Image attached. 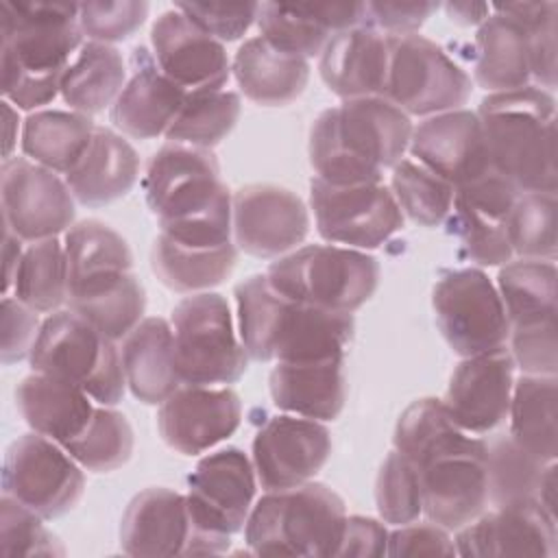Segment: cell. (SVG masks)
<instances>
[{"instance_id":"obj_15","label":"cell","mask_w":558,"mask_h":558,"mask_svg":"<svg viewBox=\"0 0 558 558\" xmlns=\"http://www.w3.org/2000/svg\"><path fill=\"white\" fill-rule=\"evenodd\" d=\"M0 201L4 229L22 242L57 238L65 233L76 218V198L65 179L28 157L2 161Z\"/></svg>"},{"instance_id":"obj_28","label":"cell","mask_w":558,"mask_h":558,"mask_svg":"<svg viewBox=\"0 0 558 558\" xmlns=\"http://www.w3.org/2000/svg\"><path fill=\"white\" fill-rule=\"evenodd\" d=\"M268 388L272 403L303 418L333 421L347 401L344 355L312 362H277Z\"/></svg>"},{"instance_id":"obj_23","label":"cell","mask_w":558,"mask_h":558,"mask_svg":"<svg viewBox=\"0 0 558 558\" xmlns=\"http://www.w3.org/2000/svg\"><path fill=\"white\" fill-rule=\"evenodd\" d=\"M412 159L460 187L493 170L482 122L475 111L453 109L425 118L412 129Z\"/></svg>"},{"instance_id":"obj_40","label":"cell","mask_w":558,"mask_h":558,"mask_svg":"<svg viewBox=\"0 0 558 558\" xmlns=\"http://www.w3.org/2000/svg\"><path fill=\"white\" fill-rule=\"evenodd\" d=\"M68 262V292L100 279L133 272V253L126 240L100 220L74 222L63 235Z\"/></svg>"},{"instance_id":"obj_20","label":"cell","mask_w":558,"mask_h":558,"mask_svg":"<svg viewBox=\"0 0 558 558\" xmlns=\"http://www.w3.org/2000/svg\"><path fill=\"white\" fill-rule=\"evenodd\" d=\"M416 469L427 521L458 532L486 510L488 477L484 438L471 447L440 453Z\"/></svg>"},{"instance_id":"obj_31","label":"cell","mask_w":558,"mask_h":558,"mask_svg":"<svg viewBox=\"0 0 558 558\" xmlns=\"http://www.w3.org/2000/svg\"><path fill=\"white\" fill-rule=\"evenodd\" d=\"M15 405L33 432L52 438L61 447L87 427L96 410L85 390L44 373H33L17 384Z\"/></svg>"},{"instance_id":"obj_44","label":"cell","mask_w":558,"mask_h":558,"mask_svg":"<svg viewBox=\"0 0 558 558\" xmlns=\"http://www.w3.org/2000/svg\"><path fill=\"white\" fill-rule=\"evenodd\" d=\"M133 427L111 405H96L87 427L63 449L87 471L109 473L129 462L133 453Z\"/></svg>"},{"instance_id":"obj_30","label":"cell","mask_w":558,"mask_h":558,"mask_svg":"<svg viewBox=\"0 0 558 558\" xmlns=\"http://www.w3.org/2000/svg\"><path fill=\"white\" fill-rule=\"evenodd\" d=\"M122 368L129 390L146 405H159L183 381L174 360L170 320L142 318L122 340Z\"/></svg>"},{"instance_id":"obj_63","label":"cell","mask_w":558,"mask_h":558,"mask_svg":"<svg viewBox=\"0 0 558 558\" xmlns=\"http://www.w3.org/2000/svg\"><path fill=\"white\" fill-rule=\"evenodd\" d=\"M2 116H4V159H11L15 142H17V126H20V116L17 109L9 100H2Z\"/></svg>"},{"instance_id":"obj_42","label":"cell","mask_w":558,"mask_h":558,"mask_svg":"<svg viewBox=\"0 0 558 558\" xmlns=\"http://www.w3.org/2000/svg\"><path fill=\"white\" fill-rule=\"evenodd\" d=\"M11 290V296L37 314L57 312L68 301V262L63 242L59 238L28 242Z\"/></svg>"},{"instance_id":"obj_61","label":"cell","mask_w":558,"mask_h":558,"mask_svg":"<svg viewBox=\"0 0 558 558\" xmlns=\"http://www.w3.org/2000/svg\"><path fill=\"white\" fill-rule=\"evenodd\" d=\"M24 255V244L17 235H13L11 231L4 229V246H2V257H4V294H9L13 277L17 272V266L22 262Z\"/></svg>"},{"instance_id":"obj_17","label":"cell","mask_w":558,"mask_h":558,"mask_svg":"<svg viewBox=\"0 0 558 558\" xmlns=\"http://www.w3.org/2000/svg\"><path fill=\"white\" fill-rule=\"evenodd\" d=\"M310 211L303 198L281 185L251 183L233 192V242L240 251L277 259L307 238Z\"/></svg>"},{"instance_id":"obj_26","label":"cell","mask_w":558,"mask_h":558,"mask_svg":"<svg viewBox=\"0 0 558 558\" xmlns=\"http://www.w3.org/2000/svg\"><path fill=\"white\" fill-rule=\"evenodd\" d=\"M360 24H364V2H262L257 9L259 37L303 59L320 57L336 33Z\"/></svg>"},{"instance_id":"obj_14","label":"cell","mask_w":558,"mask_h":558,"mask_svg":"<svg viewBox=\"0 0 558 558\" xmlns=\"http://www.w3.org/2000/svg\"><path fill=\"white\" fill-rule=\"evenodd\" d=\"M310 207L323 240L357 251L381 246L403 227V211L384 183L333 185L314 177Z\"/></svg>"},{"instance_id":"obj_6","label":"cell","mask_w":558,"mask_h":558,"mask_svg":"<svg viewBox=\"0 0 558 558\" xmlns=\"http://www.w3.org/2000/svg\"><path fill=\"white\" fill-rule=\"evenodd\" d=\"M342 497L320 482L266 490L253 504L244 541L255 556H336L347 523Z\"/></svg>"},{"instance_id":"obj_10","label":"cell","mask_w":558,"mask_h":558,"mask_svg":"<svg viewBox=\"0 0 558 558\" xmlns=\"http://www.w3.org/2000/svg\"><path fill=\"white\" fill-rule=\"evenodd\" d=\"M388 39L381 96L408 116L462 109L473 92L471 76L432 39L414 33Z\"/></svg>"},{"instance_id":"obj_1","label":"cell","mask_w":558,"mask_h":558,"mask_svg":"<svg viewBox=\"0 0 558 558\" xmlns=\"http://www.w3.org/2000/svg\"><path fill=\"white\" fill-rule=\"evenodd\" d=\"M142 190L159 233L194 246L231 242L233 194L211 150L166 142L148 159Z\"/></svg>"},{"instance_id":"obj_57","label":"cell","mask_w":558,"mask_h":558,"mask_svg":"<svg viewBox=\"0 0 558 558\" xmlns=\"http://www.w3.org/2000/svg\"><path fill=\"white\" fill-rule=\"evenodd\" d=\"M438 2H364V24L386 37L414 35L438 11Z\"/></svg>"},{"instance_id":"obj_27","label":"cell","mask_w":558,"mask_h":558,"mask_svg":"<svg viewBox=\"0 0 558 558\" xmlns=\"http://www.w3.org/2000/svg\"><path fill=\"white\" fill-rule=\"evenodd\" d=\"M386 70L388 39L368 24L336 33L318 61L323 83L342 100L381 96Z\"/></svg>"},{"instance_id":"obj_58","label":"cell","mask_w":558,"mask_h":558,"mask_svg":"<svg viewBox=\"0 0 558 558\" xmlns=\"http://www.w3.org/2000/svg\"><path fill=\"white\" fill-rule=\"evenodd\" d=\"M456 543L449 530L427 523H405L388 532L386 556H456Z\"/></svg>"},{"instance_id":"obj_48","label":"cell","mask_w":558,"mask_h":558,"mask_svg":"<svg viewBox=\"0 0 558 558\" xmlns=\"http://www.w3.org/2000/svg\"><path fill=\"white\" fill-rule=\"evenodd\" d=\"M497 13L512 17L527 35L532 85L551 92L556 87V35H558V4L556 2H514L493 4Z\"/></svg>"},{"instance_id":"obj_21","label":"cell","mask_w":558,"mask_h":558,"mask_svg":"<svg viewBox=\"0 0 558 558\" xmlns=\"http://www.w3.org/2000/svg\"><path fill=\"white\" fill-rule=\"evenodd\" d=\"M159 70L187 94L222 89L231 74L225 44L205 33L177 7L163 11L150 28Z\"/></svg>"},{"instance_id":"obj_12","label":"cell","mask_w":558,"mask_h":558,"mask_svg":"<svg viewBox=\"0 0 558 558\" xmlns=\"http://www.w3.org/2000/svg\"><path fill=\"white\" fill-rule=\"evenodd\" d=\"M229 543L201 530L187 497L163 486L137 493L120 519V547L129 556H211L227 551Z\"/></svg>"},{"instance_id":"obj_8","label":"cell","mask_w":558,"mask_h":558,"mask_svg":"<svg viewBox=\"0 0 558 558\" xmlns=\"http://www.w3.org/2000/svg\"><path fill=\"white\" fill-rule=\"evenodd\" d=\"M379 262L357 248L307 244L277 257L266 277L286 296L329 312L353 314L379 286Z\"/></svg>"},{"instance_id":"obj_43","label":"cell","mask_w":558,"mask_h":558,"mask_svg":"<svg viewBox=\"0 0 558 558\" xmlns=\"http://www.w3.org/2000/svg\"><path fill=\"white\" fill-rule=\"evenodd\" d=\"M242 111L240 96L229 89L187 94L179 116L170 124L166 140L211 150L238 124Z\"/></svg>"},{"instance_id":"obj_33","label":"cell","mask_w":558,"mask_h":558,"mask_svg":"<svg viewBox=\"0 0 558 558\" xmlns=\"http://www.w3.org/2000/svg\"><path fill=\"white\" fill-rule=\"evenodd\" d=\"M475 83L488 94L532 85L527 35L512 17L490 9L475 33Z\"/></svg>"},{"instance_id":"obj_13","label":"cell","mask_w":558,"mask_h":558,"mask_svg":"<svg viewBox=\"0 0 558 558\" xmlns=\"http://www.w3.org/2000/svg\"><path fill=\"white\" fill-rule=\"evenodd\" d=\"M83 493V466L52 438L31 432L9 445L2 464V495L44 519H57L70 512Z\"/></svg>"},{"instance_id":"obj_56","label":"cell","mask_w":558,"mask_h":558,"mask_svg":"<svg viewBox=\"0 0 558 558\" xmlns=\"http://www.w3.org/2000/svg\"><path fill=\"white\" fill-rule=\"evenodd\" d=\"M519 190L506 179L501 177L495 168L488 170L486 174L477 177L471 183H464L460 187H456V196L453 201L460 205H466L484 216H490L495 220H504L508 218L514 201L519 198Z\"/></svg>"},{"instance_id":"obj_4","label":"cell","mask_w":558,"mask_h":558,"mask_svg":"<svg viewBox=\"0 0 558 558\" xmlns=\"http://www.w3.org/2000/svg\"><path fill=\"white\" fill-rule=\"evenodd\" d=\"M238 333L255 362H312L340 357L353 338V314L329 312L281 294L264 275L233 290Z\"/></svg>"},{"instance_id":"obj_36","label":"cell","mask_w":558,"mask_h":558,"mask_svg":"<svg viewBox=\"0 0 558 558\" xmlns=\"http://www.w3.org/2000/svg\"><path fill=\"white\" fill-rule=\"evenodd\" d=\"M556 384V375H521L510 397V438L541 462L558 456Z\"/></svg>"},{"instance_id":"obj_32","label":"cell","mask_w":558,"mask_h":558,"mask_svg":"<svg viewBox=\"0 0 558 558\" xmlns=\"http://www.w3.org/2000/svg\"><path fill=\"white\" fill-rule=\"evenodd\" d=\"M240 92L262 107H286L307 87L310 63L283 52L264 37L246 39L231 63Z\"/></svg>"},{"instance_id":"obj_49","label":"cell","mask_w":558,"mask_h":558,"mask_svg":"<svg viewBox=\"0 0 558 558\" xmlns=\"http://www.w3.org/2000/svg\"><path fill=\"white\" fill-rule=\"evenodd\" d=\"M375 506L379 519L390 525H405L423 514L418 469L397 449L390 451L375 480Z\"/></svg>"},{"instance_id":"obj_62","label":"cell","mask_w":558,"mask_h":558,"mask_svg":"<svg viewBox=\"0 0 558 558\" xmlns=\"http://www.w3.org/2000/svg\"><path fill=\"white\" fill-rule=\"evenodd\" d=\"M538 504L556 517V462L545 464L541 482H538V495H536Z\"/></svg>"},{"instance_id":"obj_18","label":"cell","mask_w":558,"mask_h":558,"mask_svg":"<svg viewBox=\"0 0 558 558\" xmlns=\"http://www.w3.org/2000/svg\"><path fill=\"white\" fill-rule=\"evenodd\" d=\"M331 456V434L323 421L296 414L270 416L253 438V466L264 490L310 482Z\"/></svg>"},{"instance_id":"obj_9","label":"cell","mask_w":558,"mask_h":558,"mask_svg":"<svg viewBox=\"0 0 558 558\" xmlns=\"http://www.w3.org/2000/svg\"><path fill=\"white\" fill-rule=\"evenodd\" d=\"M170 325L183 384L229 386L246 373L248 355L222 294H187L174 305Z\"/></svg>"},{"instance_id":"obj_34","label":"cell","mask_w":558,"mask_h":558,"mask_svg":"<svg viewBox=\"0 0 558 558\" xmlns=\"http://www.w3.org/2000/svg\"><path fill=\"white\" fill-rule=\"evenodd\" d=\"M235 262L238 246L233 240L220 246H194L159 233L150 251V268L157 279L181 294L209 292L233 272Z\"/></svg>"},{"instance_id":"obj_41","label":"cell","mask_w":558,"mask_h":558,"mask_svg":"<svg viewBox=\"0 0 558 558\" xmlns=\"http://www.w3.org/2000/svg\"><path fill=\"white\" fill-rule=\"evenodd\" d=\"M68 310L83 316L111 340L124 338L146 310V292L133 272L100 279L68 292Z\"/></svg>"},{"instance_id":"obj_59","label":"cell","mask_w":558,"mask_h":558,"mask_svg":"<svg viewBox=\"0 0 558 558\" xmlns=\"http://www.w3.org/2000/svg\"><path fill=\"white\" fill-rule=\"evenodd\" d=\"M388 549V530L381 521L371 517H347L342 541L336 549V556H360V558H379Z\"/></svg>"},{"instance_id":"obj_46","label":"cell","mask_w":558,"mask_h":558,"mask_svg":"<svg viewBox=\"0 0 558 558\" xmlns=\"http://www.w3.org/2000/svg\"><path fill=\"white\" fill-rule=\"evenodd\" d=\"M390 192L395 194L403 216L421 227L442 225L453 209L456 187L416 159L403 157L392 168Z\"/></svg>"},{"instance_id":"obj_7","label":"cell","mask_w":558,"mask_h":558,"mask_svg":"<svg viewBox=\"0 0 558 558\" xmlns=\"http://www.w3.org/2000/svg\"><path fill=\"white\" fill-rule=\"evenodd\" d=\"M28 364L33 373L78 386L100 405H116L124 397L120 349L72 310H57L41 320Z\"/></svg>"},{"instance_id":"obj_22","label":"cell","mask_w":558,"mask_h":558,"mask_svg":"<svg viewBox=\"0 0 558 558\" xmlns=\"http://www.w3.org/2000/svg\"><path fill=\"white\" fill-rule=\"evenodd\" d=\"M453 543L460 556L554 558L558 554L556 517L538 501L497 506L460 527Z\"/></svg>"},{"instance_id":"obj_38","label":"cell","mask_w":558,"mask_h":558,"mask_svg":"<svg viewBox=\"0 0 558 558\" xmlns=\"http://www.w3.org/2000/svg\"><path fill=\"white\" fill-rule=\"evenodd\" d=\"M94 131L96 124L85 113L44 109L24 120L20 144L31 161L65 177L83 157Z\"/></svg>"},{"instance_id":"obj_60","label":"cell","mask_w":558,"mask_h":558,"mask_svg":"<svg viewBox=\"0 0 558 558\" xmlns=\"http://www.w3.org/2000/svg\"><path fill=\"white\" fill-rule=\"evenodd\" d=\"M447 17L460 26H480L490 15V4L486 2H447Z\"/></svg>"},{"instance_id":"obj_54","label":"cell","mask_w":558,"mask_h":558,"mask_svg":"<svg viewBox=\"0 0 558 558\" xmlns=\"http://www.w3.org/2000/svg\"><path fill=\"white\" fill-rule=\"evenodd\" d=\"M508 342H510L508 351L512 355V362L523 371V375H556L558 371L556 323L510 329Z\"/></svg>"},{"instance_id":"obj_51","label":"cell","mask_w":558,"mask_h":558,"mask_svg":"<svg viewBox=\"0 0 558 558\" xmlns=\"http://www.w3.org/2000/svg\"><path fill=\"white\" fill-rule=\"evenodd\" d=\"M449 216L453 233L458 235L460 246L471 262L480 266H504L514 257L504 220L484 216L456 201Z\"/></svg>"},{"instance_id":"obj_11","label":"cell","mask_w":558,"mask_h":558,"mask_svg":"<svg viewBox=\"0 0 558 558\" xmlns=\"http://www.w3.org/2000/svg\"><path fill=\"white\" fill-rule=\"evenodd\" d=\"M436 325L460 357L504 349L510 336L506 307L497 286L480 268L447 270L434 286Z\"/></svg>"},{"instance_id":"obj_39","label":"cell","mask_w":558,"mask_h":558,"mask_svg":"<svg viewBox=\"0 0 558 558\" xmlns=\"http://www.w3.org/2000/svg\"><path fill=\"white\" fill-rule=\"evenodd\" d=\"M480 440L482 436L466 432L451 416L442 399L434 397H423L410 403L401 412L392 436L395 449L412 460L414 466H421L440 453L471 447Z\"/></svg>"},{"instance_id":"obj_35","label":"cell","mask_w":558,"mask_h":558,"mask_svg":"<svg viewBox=\"0 0 558 558\" xmlns=\"http://www.w3.org/2000/svg\"><path fill=\"white\" fill-rule=\"evenodd\" d=\"M126 83V65L111 44L87 41L78 48L61 78L63 102L78 113L94 116L113 107Z\"/></svg>"},{"instance_id":"obj_3","label":"cell","mask_w":558,"mask_h":558,"mask_svg":"<svg viewBox=\"0 0 558 558\" xmlns=\"http://www.w3.org/2000/svg\"><path fill=\"white\" fill-rule=\"evenodd\" d=\"M412 120L384 96L342 100L318 113L310 129V163L333 185L381 183L412 137Z\"/></svg>"},{"instance_id":"obj_45","label":"cell","mask_w":558,"mask_h":558,"mask_svg":"<svg viewBox=\"0 0 558 558\" xmlns=\"http://www.w3.org/2000/svg\"><path fill=\"white\" fill-rule=\"evenodd\" d=\"M545 464L549 462H541L521 449L510 434L486 442L488 504L497 508L521 501H538V482Z\"/></svg>"},{"instance_id":"obj_19","label":"cell","mask_w":558,"mask_h":558,"mask_svg":"<svg viewBox=\"0 0 558 558\" xmlns=\"http://www.w3.org/2000/svg\"><path fill=\"white\" fill-rule=\"evenodd\" d=\"M240 421L242 401L229 386L181 384L157 408L161 440L183 456L209 451L233 436Z\"/></svg>"},{"instance_id":"obj_55","label":"cell","mask_w":558,"mask_h":558,"mask_svg":"<svg viewBox=\"0 0 558 558\" xmlns=\"http://www.w3.org/2000/svg\"><path fill=\"white\" fill-rule=\"evenodd\" d=\"M2 347L0 360L2 364H15L20 360H28L33 344L39 336V318L37 312L26 307L11 294L2 296Z\"/></svg>"},{"instance_id":"obj_5","label":"cell","mask_w":558,"mask_h":558,"mask_svg":"<svg viewBox=\"0 0 558 558\" xmlns=\"http://www.w3.org/2000/svg\"><path fill=\"white\" fill-rule=\"evenodd\" d=\"M490 166L519 192H556V98L527 85L488 94L475 111Z\"/></svg>"},{"instance_id":"obj_52","label":"cell","mask_w":558,"mask_h":558,"mask_svg":"<svg viewBox=\"0 0 558 558\" xmlns=\"http://www.w3.org/2000/svg\"><path fill=\"white\" fill-rule=\"evenodd\" d=\"M148 15V2L144 0H105L81 2L78 26L89 41L116 44L129 39Z\"/></svg>"},{"instance_id":"obj_16","label":"cell","mask_w":558,"mask_h":558,"mask_svg":"<svg viewBox=\"0 0 558 558\" xmlns=\"http://www.w3.org/2000/svg\"><path fill=\"white\" fill-rule=\"evenodd\" d=\"M255 490L253 460L238 447H225L198 460L187 477L185 497L201 530L231 538L244 530Z\"/></svg>"},{"instance_id":"obj_2","label":"cell","mask_w":558,"mask_h":558,"mask_svg":"<svg viewBox=\"0 0 558 558\" xmlns=\"http://www.w3.org/2000/svg\"><path fill=\"white\" fill-rule=\"evenodd\" d=\"M2 96L33 111L61 94L70 57L83 46L76 2H0Z\"/></svg>"},{"instance_id":"obj_29","label":"cell","mask_w":558,"mask_h":558,"mask_svg":"<svg viewBox=\"0 0 558 558\" xmlns=\"http://www.w3.org/2000/svg\"><path fill=\"white\" fill-rule=\"evenodd\" d=\"M140 177L137 150L120 133L96 126L89 146L65 174L72 196L87 207H102L126 196Z\"/></svg>"},{"instance_id":"obj_53","label":"cell","mask_w":558,"mask_h":558,"mask_svg":"<svg viewBox=\"0 0 558 558\" xmlns=\"http://www.w3.org/2000/svg\"><path fill=\"white\" fill-rule=\"evenodd\" d=\"M174 7L225 44L240 39L257 22L259 2H177Z\"/></svg>"},{"instance_id":"obj_50","label":"cell","mask_w":558,"mask_h":558,"mask_svg":"<svg viewBox=\"0 0 558 558\" xmlns=\"http://www.w3.org/2000/svg\"><path fill=\"white\" fill-rule=\"evenodd\" d=\"M44 517L15 501L0 497V554L2 556H63L61 541L46 530Z\"/></svg>"},{"instance_id":"obj_25","label":"cell","mask_w":558,"mask_h":558,"mask_svg":"<svg viewBox=\"0 0 558 558\" xmlns=\"http://www.w3.org/2000/svg\"><path fill=\"white\" fill-rule=\"evenodd\" d=\"M187 92L170 81L146 46L133 48L131 76L111 107V122L135 140L166 135L179 116Z\"/></svg>"},{"instance_id":"obj_37","label":"cell","mask_w":558,"mask_h":558,"mask_svg":"<svg viewBox=\"0 0 558 558\" xmlns=\"http://www.w3.org/2000/svg\"><path fill=\"white\" fill-rule=\"evenodd\" d=\"M558 270L549 259L512 257L499 268L497 292L510 329L556 323Z\"/></svg>"},{"instance_id":"obj_24","label":"cell","mask_w":558,"mask_h":558,"mask_svg":"<svg viewBox=\"0 0 558 558\" xmlns=\"http://www.w3.org/2000/svg\"><path fill=\"white\" fill-rule=\"evenodd\" d=\"M514 368L508 347L462 357L449 377L442 403L466 432L490 434L508 418Z\"/></svg>"},{"instance_id":"obj_47","label":"cell","mask_w":558,"mask_h":558,"mask_svg":"<svg viewBox=\"0 0 558 558\" xmlns=\"http://www.w3.org/2000/svg\"><path fill=\"white\" fill-rule=\"evenodd\" d=\"M556 192H521L508 218L506 233L514 257L556 259L558 251Z\"/></svg>"}]
</instances>
